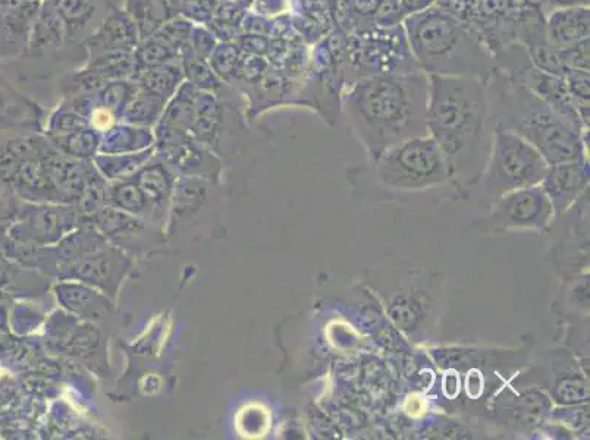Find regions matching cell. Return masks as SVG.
Masks as SVG:
<instances>
[{"label":"cell","instance_id":"cell-1","mask_svg":"<svg viewBox=\"0 0 590 440\" xmlns=\"http://www.w3.org/2000/svg\"><path fill=\"white\" fill-rule=\"evenodd\" d=\"M428 77V132L447 157L460 201H467L491 152L494 130L489 121L488 80Z\"/></svg>","mask_w":590,"mask_h":440},{"label":"cell","instance_id":"cell-2","mask_svg":"<svg viewBox=\"0 0 590 440\" xmlns=\"http://www.w3.org/2000/svg\"><path fill=\"white\" fill-rule=\"evenodd\" d=\"M429 77L420 69L364 75L342 97V108L372 162L411 138L429 135Z\"/></svg>","mask_w":590,"mask_h":440},{"label":"cell","instance_id":"cell-3","mask_svg":"<svg viewBox=\"0 0 590 440\" xmlns=\"http://www.w3.org/2000/svg\"><path fill=\"white\" fill-rule=\"evenodd\" d=\"M356 200L364 203H411L447 191L460 201L447 157L431 135L411 138L363 166L345 171Z\"/></svg>","mask_w":590,"mask_h":440},{"label":"cell","instance_id":"cell-4","mask_svg":"<svg viewBox=\"0 0 590 440\" xmlns=\"http://www.w3.org/2000/svg\"><path fill=\"white\" fill-rule=\"evenodd\" d=\"M364 286L394 328L419 347H432L441 335L445 279L416 263H392L363 270Z\"/></svg>","mask_w":590,"mask_h":440},{"label":"cell","instance_id":"cell-5","mask_svg":"<svg viewBox=\"0 0 590 440\" xmlns=\"http://www.w3.org/2000/svg\"><path fill=\"white\" fill-rule=\"evenodd\" d=\"M492 130L513 132L532 144L548 165L588 157L586 135L567 124L538 94L495 71L486 81Z\"/></svg>","mask_w":590,"mask_h":440},{"label":"cell","instance_id":"cell-6","mask_svg":"<svg viewBox=\"0 0 590 440\" xmlns=\"http://www.w3.org/2000/svg\"><path fill=\"white\" fill-rule=\"evenodd\" d=\"M411 56L426 75L488 80L495 72L494 53L470 25L447 9L432 6L404 20Z\"/></svg>","mask_w":590,"mask_h":440},{"label":"cell","instance_id":"cell-7","mask_svg":"<svg viewBox=\"0 0 590 440\" xmlns=\"http://www.w3.org/2000/svg\"><path fill=\"white\" fill-rule=\"evenodd\" d=\"M546 169L548 163L532 144L513 132L497 128L492 132L488 162L467 201L486 209L511 191L541 184Z\"/></svg>","mask_w":590,"mask_h":440},{"label":"cell","instance_id":"cell-8","mask_svg":"<svg viewBox=\"0 0 590 440\" xmlns=\"http://www.w3.org/2000/svg\"><path fill=\"white\" fill-rule=\"evenodd\" d=\"M510 385L539 389L558 407L589 404V373L563 345L542 350L532 361L529 358Z\"/></svg>","mask_w":590,"mask_h":440},{"label":"cell","instance_id":"cell-9","mask_svg":"<svg viewBox=\"0 0 590 440\" xmlns=\"http://www.w3.org/2000/svg\"><path fill=\"white\" fill-rule=\"evenodd\" d=\"M555 212L544 188L539 185L511 191L498 198L486 213L473 222L480 234L488 237L545 232Z\"/></svg>","mask_w":590,"mask_h":440},{"label":"cell","instance_id":"cell-10","mask_svg":"<svg viewBox=\"0 0 590 440\" xmlns=\"http://www.w3.org/2000/svg\"><path fill=\"white\" fill-rule=\"evenodd\" d=\"M546 260L563 279L589 273V188L548 228Z\"/></svg>","mask_w":590,"mask_h":440},{"label":"cell","instance_id":"cell-11","mask_svg":"<svg viewBox=\"0 0 590 440\" xmlns=\"http://www.w3.org/2000/svg\"><path fill=\"white\" fill-rule=\"evenodd\" d=\"M551 310L560 319L558 344L589 360V273L563 279Z\"/></svg>","mask_w":590,"mask_h":440},{"label":"cell","instance_id":"cell-12","mask_svg":"<svg viewBox=\"0 0 590 440\" xmlns=\"http://www.w3.org/2000/svg\"><path fill=\"white\" fill-rule=\"evenodd\" d=\"M589 159L571 160V162L548 165L541 187L554 207L555 215L566 212L589 188Z\"/></svg>","mask_w":590,"mask_h":440},{"label":"cell","instance_id":"cell-13","mask_svg":"<svg viewBox=\"0 0 590 440\" xmlns=\"http://www.w3.org/2000/svg\"><path fill=\"white\" fill-rule=\"evenodd\" d=\"M140 34L137 25L131 20L127 11L114 8L109 12L105 21L87 37L84 46L90 59L108 55H125L137 46Z\"/></svg>","mask_w":590,"mask_h":440},{"label":"cell","instance_id":"cell-14","mask_svg":"<svg viewBox=\"0 0 590 440\" xmlns=\"http://www.w3.org/2000/svg\"><path fill=\"white\" fill-rule=\"evenodd\" d=\"M42 3L43 0H27L21 5L0 8V58L12 61L27 53Z\"/></svg>","mask_w":590,"mask_h":440},{"label":"cell","instance_id":"cell-15","mask_svg":"<svg viewBox=\"0 0 590 440\" xmlns=\"http://www.w3.org/2000/svg\"><path fill=\"white\" fill-rule=\"evenodd\" d=\"M64 21L69 44H84L87 37L105 21L115 0H52Z\"/></svg>","mask_w":590,"mask_h":440},{"label":"cell","instance_id":"cell-16","mask_svg":"<svg viewBox=\"0 0 590 440\" xmlns=\"http://www.w3.org/2000/svg\"><path fill=\"white\" fill-rule=\"evenodd\" d=\"M589 6L554 8L545 17V40L554 49H566L589 39Z\"/></svg>","mask_w":590,"mask_h":440},{"label":"cell","instance_id":"cell-17","mask_svg":"<svg viewBox=\"0 0 590 440\" xmlns=\"http://www.w3.org/2000/svg\"><path fill=\"white\" fill-rule=\"evenodd\" d=\"M71 46H75V44L68 43L64 21L59 17L52 0H43L42 9H40L36 22H34L33 31H31L27 53H30L31 56L53 59V56L62 52L64 47Z\"/></svg>","mask_w":590,"mask_h":440},{"label":"cell","instance_id":"cell-18","mask_svg":"<svg viewBox=\"0 0 590 440\" xmlns=\"http://www.w3.org/2000/svg\"><path fill=\"white\" fill-rule=\"evenodd\" d=\"M37 108L0 75V131L33 121Z\"/></svg>","mask_w":590,"mask_h":440},{"label":"cell","instance_id":"cell-19","mask_svg":"<svg viewBox=\"0 0 590 440\" xmlns=\"http://www.w3.org/2000/svg\"><path fill=\"white\" fill-rule=\"evenodd\" d=\"M184 74L178 65H158L146 69L141 74L140 83L144 90L159 97L171 96L175 88L181 83Z\"/></svg>","mask_w":590,"mask_h":440},{"label":"cell","instance_id":"cell-20","mask_svg":"<svg viewBox=\"0 0 590 440\" xmlns=\"http://www.w3.org/2000/svg\"><path fill=\"white\" fill-rule=\"evenodd\" d=\"M127 14L137 25L141 40L152 36V33H155L156 28L160 25L155 14L153 0H128Z\"/></svg>","mask_w":590,"mask_h":440},{"label":"cell","instance_id":"cell-21","mask_svg":"<svg viewBox=\"0 0 590 440\" xmlns=\"http://www.w3.org/2000/svg\"><path fill=\"white\" fill-rule=\"evenodd\" d=\"M560 56L561 64L566 71H586L589 72V39L566 47V49H557Z\"/></svg>","mask_w":590,"mask_h":440},{"label":"cell","instance_id":"cell-22","mask_svg":"<svg viewBox=\"0 0 590 440\" xmlns=\"http://www.w3.org/2000/svg\"><path fill=\"white\" fill-rule=\"evenodd\" d=\"M436 0H400L398 9H400L401 18L406 20L410 15L419 14L426 9L435 6Z\"/></svg>","mask_w":590,"mask_h":440},{"label":"cell","instance_id":"cell-23","mask_svg":"<svg viewBox=\"0 0 590 440\" xmlns=\"http://www.w3.org/2000/svg\"><path fill=\"white\" fill-rule=\"evenodd\" d=\"M583 5L589 6V0H542V6L546 11L554 8H563V6Z\"/></svg>","mask_w":590,"mask_h":440}]
</instances>
